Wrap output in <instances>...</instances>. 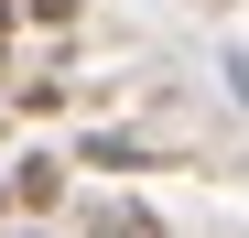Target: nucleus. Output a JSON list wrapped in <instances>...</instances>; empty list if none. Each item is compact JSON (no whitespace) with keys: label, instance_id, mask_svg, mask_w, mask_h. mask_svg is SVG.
Here are the masks:
<instances>
[{"label":"nucleus","instance_id":"1","mask_svg":"<svg viewBox=\"0 0 249 238\" xmlns=\"http://www.w3.org/2000/svg\"><path fill=\"white\" fill-rule=\"evenodd\" d=\"M65 163H87V173H162V152H152L141 130H87Z\"/></svg>","mask_w":249,"mask_h":238},{"label":"nucleus","instance_id":"6","mask_svg":"<svg viewBox=\"0 0 249 238\" xmlns=\"http://www.w3.org/2000/svg\"><path fill=\"white\" fill-rule=\"evenodd\" d=\"M11 238H44V227H11Z\"/></svg>","mask_w":249,"mask_h":238},{"label":"nucleus","instance_id":"2","mask_svg":"<svg viewBox=\"0 0 249 238\" xmlns=\"http://www.w3.org/2000/svg\"><path fill=\"white\" fill-rule=\"evenodd\" d=\"M65 184H76V173H65V152H22V163H11V206H22V217H54V206H65Z\"/></svg>","mask_w":249,"mask_h":238},{"label":"nucleus","instance_id":"4","mask_svg":"<svg viewBox=\"0 0 249 238\" xmlns=\"http://www.w3.org/2000/svg\"><path fill=\"white\" fill-rule=\"evenodd\" d=\"M228 98L249 108V44H228Z\"/></svg>","mask_w":249,"mask_h":238},{"label":"nucleus","instance_id":"5","mask_svg":"<svg viewBox=\"0 0 249 238\" xmlns=\"http://www.w3.org/2000/svg\"><path fill=\"white\" fill-rule=\"evenodd\" d=\"M11 33H22V11H11V0H0V76H11Z\"/></svg>","mask_w":249,"mask_h":238},{"label":"nucleus","instance_id":"3","mask_svg":"<svg viewBox=\"0 0 249 238\" xmlns=\"http://www.w3.org/2000/svg\"><path fill=\"white\" fill-rule=\"evenodd\" d=\"M11 108H22V119H54V108H65V87H54V76H33V87H11Z\"/></svg>","mask_w":249,"mask_h":238}]
</instances>
